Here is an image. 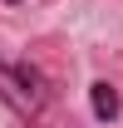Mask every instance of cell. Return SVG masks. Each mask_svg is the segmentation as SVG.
Returning a JSON list of instances; mask_svg holds the SVG:
<instances>
[{
  "label": "cell",
  "mask_w": 123,
  "mask_h": 128,
  "mask_svg": "<svg viewBox=\"0 0 123 128\" xmlns=\"http://www.w3.org/2000/svg\"><path fill=\"white\" fill-rule=\"evenodd\" d=\"M89 108H94L98 123H113L118 108H123V98H118V89H113L108 79H94V84H89Z\"/></svg>",
  "instance_id": "2"
},
{
  "label": "cell",
  "mask_w": 123,
  "mask_h": 128,
  "mask_svg": "<svg viewBox=\"0 0 123 128\" xmlns=\"http://www.w3.org/2000/svg\"><path fill=\"white\" fill-rule=\"evenodd\" d=\"M5 5H20V0H5Z\"/></svg>",
  "instance_id": "3"
},
{
  "label": "cell",
  "mask_w": 123,
  "mask_h": 128,
  "mask_svg": "<svg viewBox=\"0 0 123 128\" xmlns=\"http://www.w3.org/2000/svg\"><path fill=\"white\" fill-rule=\"evenodd\" d=\"M0 104L20 118H40L49 104V79L30 59H5L0 54Z\"/></svg>",
  "instance_id": "1"
}]
</instances>
